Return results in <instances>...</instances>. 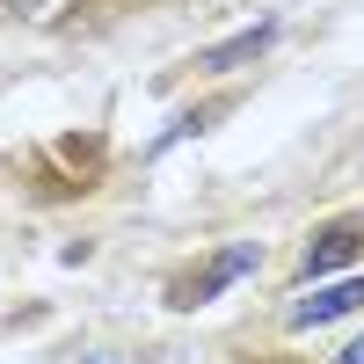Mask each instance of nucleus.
<instances>
[{
  "label": "nucleus",
  "mask_w": 364,
  "mask_h": 364,
  "mask_svg": "<svg viewBox=\"0 0 364 364\" xmlns=\"http://www.w3.org/2000/svg\"><path fill=\"white\" fill-rule=\"evenodd\" d=\"M255 262H262V248H255V240H233L226 255H211V262H204V277H190V284H182V299H175V306H204V299H219L233 277H248Z\"/></svg>",
  "instance_id": "nucleus-1"
},
{
  "label": "nucleus",
  "mask_w": 364,
  "mask_h": 364,
  "mask_svg": "<svg viewBox=\"0 0 364 364\" xmlns=\"http://www.w3.org/2000/svg\"><path fill=\"white\" fill-rule=\"evenodd\" d=\"M364 306V277H343V284H314L306 299L291 306V328H321V321H343Z\"/></svg>",
  "instance_id": "nucleus-3"
},
{
  "label": "nucleus",
  "mask_w": 364,
  "mask_h": 364,
  "mask_svg": "<svg viewBox=\"0 0 364 364\" xmlns=\"http://www.w3.org/2000/svg\"><path fill=\"white\" fill-rule=\"evenodd\" d=\"M269 37H277V22H255V29H240V37L197 51V66H204V73H233V66H248V58H262V51H269Z\"/></svg>",
  "instance_id": "nucleus-4"
},
{
  "label": "nucleus",
  "mask_w": 364,
  "mask_h": 364,
  "mask_svg": "<svg viewBox=\"0 0 364 364\" xmlns=\"http://www.w3.org/2000/svg\"><path fill=\"white\" fill-rule=\"evenodd\" d=\"M343 364H364V336H357V343H350V350H343Z\"/></svg>",
  "instance_id": "nucleus-5"
},
{
  "label": "nucleus",
  "mask_w": 364,
  "mask_h": 364,
  "mask_svg": "<svg viewBox=\"0 0 364 364\" xmlns=\"http://www.w3.org/2000/svg\"><path fill=\"white\" fill-rule=\"evenodd\" d=\"M357 248H364V233H357V226H321L306 248H299V277H306V284H321L328 269H343Z\"/></svg>",
  "instance_id": "nucleus-2"
},
{
  "label": "nucleus",
  "mask_w": 364,
  "mask_h": 364,
  "mask_svg": "<svg viewBox=\"0 0 364 364\" xmlns=\"http://www.w3.org/2000/svg\"><path fill=\"white\" fill-rule=\"evenodd\" d=\"M22 8H37V0H22Z\"/></svg>",
  "instance_id": "nucleus-6"
}]
</instances>
